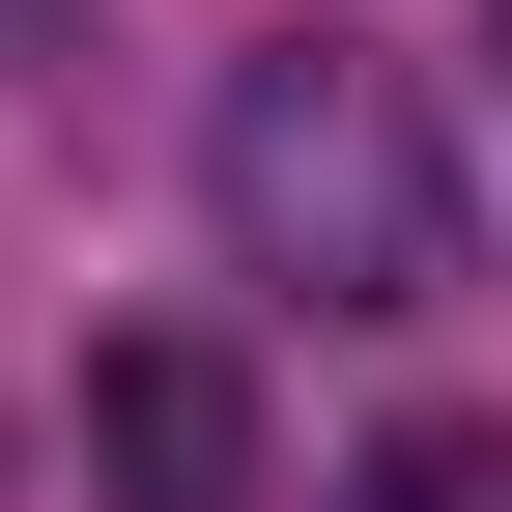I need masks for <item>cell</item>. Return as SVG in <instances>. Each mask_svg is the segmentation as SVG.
<instances>
[{
  "label": "cell",
  "mask_w": 512,
  "mask_h": 512,
  "mask_svg": "<svg viewBox=\"0 0 512 512\" xmlns=\"http://www.w3.org/2000/svg\"><path fill=\"white\" fill-rule=\"evenodd\" d=\"M86 484H114V512H256L228 342H86Z\"/></svg>",
  "instance_id": "cell-2"
},
{
  "label": "cell",
  "mask_w": 512,
  "mask_h": 512,
  "mask_svg": "<svg viewBox=\"0 0 512 512\" xmlns=\"http://www.w3.org/2000/svg\"><path fill=\"white\" fill-rule=\"evenodd\" d=\"M200 228H228V285L427 313V285H456V143H427V86L370 29H256L200 86Z\"/></svg>",
  "instance_id": "cell-1"
},
{
  "label": "cell",
  "mask_w": 512,
  "mask_h": 512,
  "mask_svg": "<svg viewBox=\"0 0 512 512\" xmlns=\"http://www.w3.org/2000/svg\"><path fill=\"white\" fill-rule=\"evenodd\" d=\"M342 512H512V427H456V399L370 427V484H342Z\"/></svg>",
  "instance_id": "cell-3"
}]
</instances>
